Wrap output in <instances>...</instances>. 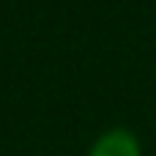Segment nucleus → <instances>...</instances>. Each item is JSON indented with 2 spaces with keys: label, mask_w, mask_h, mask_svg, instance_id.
<instances>
[{
  "label": "nucleus",
  "mask_w": 156,
  "mask_h": 156,
  "mask_svg": "<svg viewBox=\"0 0 156 156\" xmlns=\"http://www.w3.org/2000/svg\"><path fill=\"white\" fill-rule=\"evenodd\" d=\"M90 156H140V148H137V140L129 132L115 129V132H107L93 145Z\"/></svg>",
  "instance_id": "nucleus-1"
}]
</instances>
